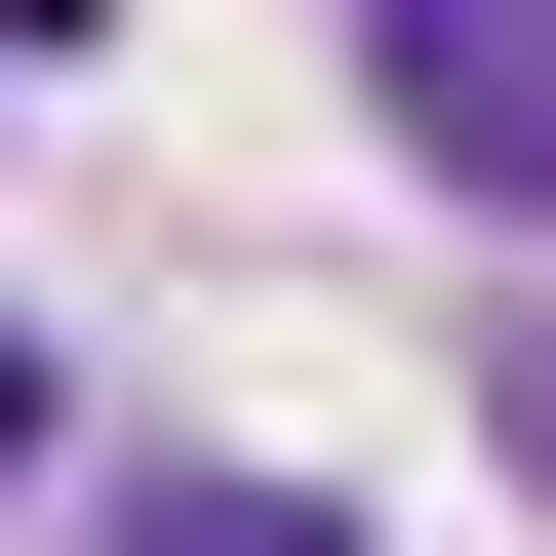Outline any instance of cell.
<instances>
[{"label":"cell","instance_id":"6da1fadb","mask_svg":"<svg viewBox=\"0 0 556 556\" xmlns=\"http://www.w3.org/2000/svg\"><path fill=\"white\" fill-rule=\"evenodd\" d=\"M358 80H397V160H438V199H556V0H397Z\"/></svg>","mask_w":556,"mask_h":556},{"label":"cell","instance_id":"7a4b0ae2","mask_svg":"<svg viewBox=\"0 0 556 556\" xmlns=\"http://www.w3.org/2000/svg\"><path fill=\"white\" fill-rule=\"evenodd\" d=\"M119 556H358V517H318V477H160Z\"/></svg>","mask_w":556,"mask_h":556},{"label":"cell","instance_id":"3957f363","mask_svg":"<svg viewBox=\"0 0 556 556\" xmlns=\"http://www.w3.org/2000/svg\"><path fill=\"white\" fill-rule=\"evenodd\" d=\"M517 477H556V318H517Z\"/></svg>","mask_w":556,"mask_h":556},{"label":"cell","instance_id":"277c9868","mask_svg":"<svg viewBox=\"0 0 556 556\" xmlns=\"http://www.w3.org/2000/svg\"><path fill=\"white\" fill-rule=\"evenodd\" d=\"M0 477H40V358H0Z\"/></svg>","mask_w":556,"mask_h":556}]
</instances>
